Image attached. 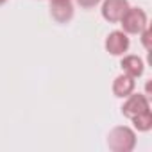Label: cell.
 I'll list each match as a JSON object with an SVG mask.
<instances>
[{"label":"cell","mask_w":152,"mask_h":152,"mask_svg":"<svg viewBox=\"0 0 152 152\" xmlns=\"http://www.w3.org/2000/svg\"><path fill=\"white\" fill-rule=\"evenodd\" d=\"M106 143L111 152H132L138 145V134L129 125H116L107 132Z\"/></svg>","instance_id":"cell-1"},{"label":"cell","mask_w":152,"mask_h":152,"mask_svg":"<svg viewBox=\"0 0 152 152\" xmlns=\"http://www.w3.org/2000/svg\"><path fill=\"white\" fill-rule=\"evenodd\" d=\"M122 25V31L129 36H138L145 27H148V16L145 13V9L141 7H132L129 6V9L124 13L122 20L118 22Z\"/></svg>","instance_id":"cell-2"},{"label":"cell","mask_w":152,"mask_h":152,"mask_svg":"<svg viewBox=\"0 0 152 152\" xmlns=\"http://www.w3.org/2000/svg\"><path fill=\"white\" fill-rule=\"evenodd\" d=\"M104 48H106V52H107L109 56H113V57H122V56L127 54L129 48H131V38H129V34H125L122 29L111 31V32L106 36Z\"/></svg>","instance_id":"cell-3"},{"label":"cell","mask_w":152,"mask_h":152,"mask_svg":"<svg viewBox=\"0 0 152 152\" xmlns=\"http://www.w3.org/2000/svg\"><path fill=\"white\" fill-rule=\"evenodd\" d=\"M150 109V100L147 97V93H131L124 99V104H122V115L125 118H132L143 111Z\"/></svg>","instance_id":"cell-4"},{"label":"cell","mask_w":152,"mask_h":152,"mask_svg":"<svg viewBox=\"0 0 152 152\" xmlns=\"http://www.w3.org/2000/svg\"><path fill=\"white\" fill-rule=\"evenodd\" d=\"M129 0H102L100 2V15L109 23H118L124 13L129 9Z\"/></svg>","instance_id":"cell-5"},{"label":"cell","mask_w":152,"mask_h":152,"mask_svg":"<svg viewBox=\"0 0 152 152\" xmlns=\"http://www.w3.org/2000/svg\"><path fill=\"white\" fill-rule=\"evenodd\" d=\"M75 15L73 0H64V2H50V16L57 23H68Z\"/></svg>","instance_id":"cell-6"},{"label":"cell","mask_w":152,"mask_h":152,"mask_svg":"<svg viewBox=\"0 0 152 152\" xmlns=\"http://www.w3.org/2000/svg\"><path fill=\"white\" fill-rule=\"evenodd\" d=\"M120 66H122V72L131 75L132 79H138L145 73V63L136 54H124L122 61H120Z\"/></svg>","instance_id":"cell-7"},{"label":"cell","mask_w":152,"mask_h":152,"mask_svg":"<svg viewBox=\"0 0 152 152\" xmlns=\"http://www.w3.org/2000/svg\"><path fill=\"white\" fill-rule=\"evenodd\" d=\"M136 90V79H132L127 73H120L115 77L113 84H111V91L116 99H125L127 95H131Z\"/></svg>","instance_id":"cell-8"},{"label":"cell","mask_w":152,"mask_h":152,"mask_svg":"<svg viewBox=\"0 0 152 152\" xmlns=\"http://www.w3.org/2000/svg\"><path fill=\"white\" fill-rule=\"evenodd\" d=\"M131 122H132V129L136 132H148L152 129V111L147 109V111L132 116Z\"/></svg>","instance_id":"cell-9"},{"label":"cell","mask_w":152,"mask_h":152,"mask_svg":"<svg viewBox=\"0 0 152 152\" xmlns=\"http://www.w3.org/2000/svg\"><path fill=\"white\" fill-rule=\"evenodd\" d=\"M100 2H102V0H75V4H77L81 9H93Z\"/></svg>","instance_id":"cell-10"},{"label":"cell","mask_w":152,"mask_h":152,"mask_svg":"<svg viewBox=\"0 0 152 152\" xmlns=\"http://www.w3.org/2000/svg\"><path fill=\"white\" fill-rule=\"evenodd\" d=\"M138 36H140V39H141V43H143L145 50H148V48H150V43H148V41H150V29H148V27H145Z\"/></svg>","instance_id":"cell-11"},{"label":"cell","mask_w":152,"mask_h":152,"mask_svg":"<svg viewBox=\"0 0 152 152\" xmlns=\"http://www.w3.org/2000/svg\"><path fill=\"white\" fill-rule=\"evenodd\" d=\"M48 2H64V0H48Z\"/></svg>","instance_id":"cell-12"},{"label":"cell","mask_w":152,"mask_h":152,"mask_svg":"<svg viewBox=\"0 0 152 152\" xmlns=\"http://www.w3.org/2000/svg\"><path fill=\"white\" fill-rule=\"evenodd\" d=\"M6 2H7V0H0V6H4Z\"/></svg>","instance_id":"cell-13"}]
</instances>
